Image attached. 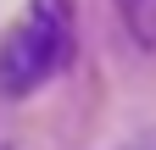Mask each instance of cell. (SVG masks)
<instances>
[{
  "instance_id": "2",
  "label": "cell",
  "mask_w": 156,
  "mask_h": 150,
  "mask_svg": "<svg viewBox=\"0 0 156 150\" xmlns=\"http://www.w3.org/2000/svg\"><path fill=\"white\" fill-rule=\"evenodd\" d=\"M117 11H123V22H128L134 39L145 50H156V0H117Z\"/></svg>"
},
{
  "instance_id": "1",
  "label": "cell",
  "mask_w": 156,
  "mask_h": 150,
  "mask_svg": "<svg viewBox=\"0 0 156 150\" xmlns=\"http://www.w3.org/2000/svg\"><path fill=\"white\" fill-rule=\"evenodd\" d=\"M78 28L67 0H34V11L6 33L0 45V89L6 95H28L34 84H45L50 72H62L73 61Z\"/></svg>"
}]
</instances>
